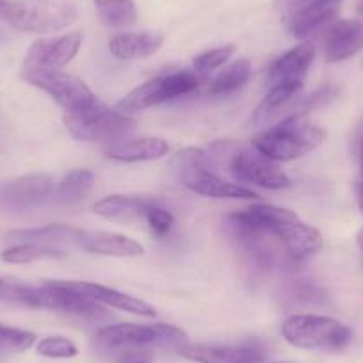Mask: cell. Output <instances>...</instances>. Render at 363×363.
<instances>
[{
	"instance_id": "6da1fadb",
	"label": "cell",
	"mask_w": 363,
	"mask_h": 363,
	"mask_svg": "<svg viewBox=\"0 0 363 363\" xmlns=\"http://www.w3.org/2000/svg\"><path fill=\"white\" fill-rule=\"evenodd\" d=\"M251 221L271 233L294 262H306L323 247V237L296 212L274 205L258 203L244 208Z\"/></svg>"
},
{
	"instance_id": "7a4b0ae2",
	"label": "cell",
	"mask_w": 363,
	"mask_h": 363,
	"mask_svg": "<svg viewBox=\"0 0 363 363\" xmlns=\"http://www.w3.org/2000/svg\"><path fill=\"white\" fill-rule=\"evenodd\" d=\"M324 139L326 132L319 125L312 123L306 114L294 113L255 135L251 146L277 162H289L317 150Z\"/></svg>"
},
{
	"instance_id": "3957f363",
	"label": "cell",
	"mask_w": 363,
	"mask_h": 363,
	"mask_svg": "<svg viewBox=\"0 0 363 363\" xmlns=\"http://www.w3.org/2000/svg\"><path fill=\"white\" fill-rule=\"evenodd\" d=\"M0 18L20 33L52 34L77 22V8L66 0H8Z\"/></svg>"
},
{
	"instance_id": "277c9868",
	"label": "cell",
	"mask_w": 363,
	"mask_h": 363,
	"mask_svg": "<svg viewBox=\"0 0 363 363\" xmlns=\"http://www.w3.org/2000/svg\"><path fill=\"white\" fill-rule=\"evenodd\" d=\"M281 337L298 349L340 352L351 344L352 330L340 320L315 313L291 315L281 324Z\"/></svg>"
},
{
	"instance_id": "5b68a950",
	"label": "cell",
	"mask_w": 363,
	"mask_h": 363,
	"mask_svg": "<svg viewBox=\"0 0 363 363\" xmlns=\"http://www.w3.org/2000/svg\"><path fill=\"white\" fill-rule=\"evenodd\" d=\"M182 186L200 196L216 200H260L253 189L223 180L211 169L207 152L187 148L177 155L173 162Z\"/></svg>"
},
{
	"instance_id": "8992f818",
	"label": "cell",
	"mask_w": 363,
	"mask_h": 363,
	"mask_svg": "<svg viewBox=\"0 0 363 363\" xmlns=\"http://www.w3.org/2000/svg\"><path fill=\"white\" fill-rule=\"evenodd\" d=\"M203 80L193 72V69H171L164 72L153 79L146 80L141 86L134 87L127 96L118 102L116 109L120 113L130 114L141 113L150 107L160 106L169 100L186 96L200 87Z\"/></svg>"
},
{
	"instance_id": "52a82bcc",
	"label": "cell",
	"mask_w": 363,
	"mask_h": 363,
	"mask_svg": "<svg viewBox=\"0 0 363 363\" xmlns=\"http://www.w3.org/2000/svg\"><path fill=\"white\" fill-rule=\"evenodd\" d=\"M134 118L109 109L99 102L89 109L65 114V127L79 141L113 145L127 138L135 128Z\"/></svg>"
},
{
	"instance_id": "ba28073f",
	"label": "cell",
	"mask_w": 363,
	"mask_h": 363,
	"mask_svg": "<svg viewBox=\"0 0 363 363\" xmlns=\"http://www.w3.org/2000/svg\"><path fill=\"white\" fill-rule=\"evenodd\" d=\"M95 340L100 347L111 351L150 349L152 345H180L187 333L173 324H109L96 331Z\"/></svg>"
},
{
	"instance_id": "9c48e42d",
	"label": "cell",
	"mask_w": 363,
	"mask_h": 363,
	"mask_svg": "<svg viewBox=\"0 0 363 363\" xmlns=\"http://www.w3.org/2000/svg\"><path fill=\"white\" fill-rule=\"evenodd\" d=\"M228 171L239 186H257L264 189L280 191L291 186L289 174L278 166L277 160L269 159L257 148L233 146L226 157Z\"/></svg>"
},
{
	"instance_id": "30bf717a",
	"label": "cell",
	"mask_w": 363,
	"mask_h": 363,
	"mask_svg": "<svg viewBox=\"0 0 363 363\" xmlns=\"http://www.w3.org/2000/svg\"><path fill=\"white\" fill-rule=\"evenodd\" d=\"M22 77L30 86L45 91L65 111V114L79 113V111L89 109V107L99 104V99L93 93V89L82 79L61 72V69L26 72L22 73Z\"/></svg>"
},
{
	"instance_id": "8fae6325",
	"label": "cell",
	"mask_w": 363,
	"mask_h": 363,
	"mask_svg": "<svg viewBox=\"0 0 363 363\" xmlns=\"http://www.w3.org/2000/svg\"><path fill=\"white\" fill-rule=\"evenodd\" d=\"M54 178L47 173H30L0 184V211L27 212L40 208L54 196Z\"/></svg>"
},
{
	"instance_id": "7c38bea8",
	"label": "cell",
	"mask_w": 363,
	"mask_h": 363,
	"mask_svg": "<svg viewBox=\"0 0 363 363\" xmlns=\"http://www.w3.org/2000/svg\"><path fill=\"white\" fill-rule=\"evenodd\" d=\"M82 33L61 34L55 38L34 41L26 52L22 62V73L26 72H52L61 69L73 61L82 47Z\"/></svg>"
},
{
	"instance_id": "4fadbf2b",
	"label": "cell",
	"mask_w": 363,
	"mask_h": 363,
	"mask_svg": "<svg viewBox=\"0 0 363 363\" xmlns=\"http://www.w3.org/2000/svg\"><path fill=\"white\" fill-rule=\"evenodd\" d=\"M61 287L69 289V291L82 294L86 298L93 299V301L100 303V305L111 306V308L121 310V312L132 313V315L139 317H155L157 312L152 305H148L143 299L134 298L130 294L116 291L113 287H106L100 284H91V281H66V280H55Z\"/></svg>"
},
{
	"instance_id": "5bb4252c",
	"label": "cell",
	"mask_w": 363,
	"mask_h": 363,
	"mask_svg": "<svg viewBox=\"0 0 363 363\" xmlns=\"http://www.w3.org/2000/svg\"><path fill=\"white\" fill-rule=\"evenodd\" d=\"M178 354L194 363H265V352L255 345H177Z\"/></svg>"
},
{
	"instance_id": "9a60e30c",
	"label": "cell",
	"mask_w": 363,
	"mask_h": 363,
	"mask_svg": "<svg viewBox=\"0 0 363 363\" xmlns=\"http://www.w3.org/2000/svg\"><path fill=\"white\" fill-rule=\"evenodd\" d=\"M328 62H342L363 50L362 20H335L326 27L323 41Z\"/></svg>"
},
{
	"instance_id": "2e32d148",
	"label": "cell",
	"mask_w": 363,
	"mask_h": 363,
	"mask_svg": "<svg viewBox=\"0 0 363 363\" xmlns=\"http://www.w3.org/2000/svg\"><path fill=\"white\" fill-rule=\"evenodd\" d=\"M313 59H315V47L310 41L296 45L272 62L267 72V86H284V84L303 86Z\"/></svg>"
},
{
	"instance_id": "e0dca14e",
	"label": "cell",
	"mask_w": 363,
	"mask_h": 363,
	"mask_svg": "<svg viewBox=\"0 0 363 363\" xmlns=\"http://www.w3.org/2000/svg\"><path fill=\"white\" fill-rule=\"evenodd\" d=\"M344 0H312L284 20L287 30L298 40H306L337 20Z\"/></svg>"
},
{
	"instance_id": "ac0fdd59",
	"label": "cell",
	"mask_w": 363,
	"mask_h": 363,
	"mask_svg": "<svg viewBox=\"0 0 363 363\" xmlns=\"http://www.w3.org/2000/svg\"><path fill=\"white\" fill-rule=\"evenodd\" d=\"M162 200L152 194H111L96 201L93 212L113 223L145 221V216L153 205Z\"/></svg>"
},
{
	"instance_id": "d6986e66",
	"label": "cell",
	"mask_w": 363,
	"mask_h": 363,
	"mask_svg": "<svg viewBox=\"0 0 363 363\" xmlns=\"http://www.w3.org/2000/svg\"><path fill=\"white\" fill-rule=\"evenodd\" d=\"M77 246L91 255H102V257L118 258H135L145 255V246L135 239L114 232H87L82 230L77 239Z\"/></svg>"
},
{
	"instance_id": "ffe728a7",
	"label": "cell",
	"mask_w": 363,
	"mask_h": 363,
	"mask_svg": "<svg viewBox=\"0 0 363 363\" xmlns=\"http://www.w3.org/2000/svg\"><path fill=\"white\" fill-rule=\"evenodd\" d=\"M303 100V86L296 84H284V86L269 87L265 99L258 104L251 116V123L255 127H262L271 121L278 120L289 111L296 109Z\"/></svg>"
},
{
	"instance_id": "44dd1931",
	"label": "cell",
	"mask_w": 363,
	"mask_h": 363,
	"mask_svg": "<svg viewBox=\"0 0 363 363\" xmlns=\"http://www.w3.org/2000/svg\"><path fill=\"white\" fill-rule=\"evenodd\" d=\"M169 153V145L160 138L121 139L106 146V157L116 162H148L162 159Z\"/></svg>"
},
{
	"instance_id": "7402d4cb",
	"label": "cell",
	"mask_w": 363,
	"mask_h": 363,
	"mask_svg": "<svg viewBox=\"0 0 363 363\" xmlns=\"http://www.w3.org/2000/svg\"><path fill=\"white\" fill-rule=\"evenodd\" d=\"M164 38L157 33H118L109 40V52L121 61L152 57L160 50Z\"/></svg>"
},
{
	"instance_id": "603a6c76",
	"label": "cell",
	"mask_w": 363,
	"mask_h": 363,
	"mask_svg": "<svg viewBox=\"0 0 363 363\" xmlns=\"http://www.w3.org/2000/svg\"><path fill=\"white\" fill-rule=\"evenodd\" d=\"M48 289L45 284L33 285L11 277H0V301L23 308L47 310Z\"/></svg>"
},
{
	"instance_id": "cb8c5ba5",
	"label": "cell",
	"mask_w": 363,
	"mask_h": 363,
	"mask_svg": "<svg viewBox=\"0 0 363 363\" xmlns=\"http://www.w3.org/2000/svg\"><path fill=\"white\" fill-rule=\"evenodd\" d=\"M251 73H253V68H251L250 59H237V61L230 62L223 72H219L218 75L208 82V95H232V93L242 89V87L250 82Z\"/></svg>"
},
{
	"instance_id": "d4e9b609",
	"label": "cell",
	"mask_w": 363,
	"mask_h": 363,
	"mask_svg": "<svg viewBox=\"0 0 363 363\" xmlns=\"http://www.w3.org/2000/svg\"><path fill=\"white\" fill-rule=\"evenodd\" d=\"M66 257L68 253L61 247L41 242H18L0 253V258L6 264H33L41 260H62Z\"/></svg>"
},
{
	"instance_id": "484cf974",
	"label": "cell",
	"mask_w": 363,
	"mask_h": 363,
	"mask_svg": "<svg viewBox=\"0 0 363 363\" xmlns=\"http://www.w3.org/2000/svg\"><path fill=\"white\" fill-rule=\"evenodd\" d=\"M93 180H95V174L89 169L80 167V169L69 171L55 186L54 196L52 198L59 205H66V207L77 205L89 194L91 187H93Z\"/></svg>"
},
{
	"instance_id": "4316f807",
	"label": "cell",
	"mask_w": 363,
	"mask_h": 363,
	"mask_svg": "<svg viewBox=\"0 0 363 363\" xmlns=\"http://www.w3.org/2000/svg\"><path fill=\"white\" fill-rule=\"evenodd\" d=\"M80 232L82 230L73 228L68 225H45L38 226V228H27V230H13L8 233V239L16 240V242H41V244H52L54 246L59 242H77Z\"/></svg>"
},
{
	"instance_id": "83f0119b",
	"label": "cell",
	"mask_w": 363,
	"mask_h": 363,
	"mask_svg": "<svg viewBox=\"0 0 363 363\" xmlns=\"http://www.w3.org/2000/svg\"><path fill=\"white\" fill-rule=\"evenodd\" d=\"M100 22L111 29H125L138 22L139 11L134 0H93Z\"/></svg>"
},
{
	"instance_id": "f1b7e54d",
	"label": "cell",
	"mask_w": 363,
	"mask_h": 363,
	"mask_svg": "<svg viewBox=\"0 0 363 363\" xmlns=\"http://www.w3.org/2000/svg\"><path fill=\"white\" fill-rule=\"evenodd\" d=\"M36 352L50 359H72L79 356V347L68 337L54 335V337H45L36 342Z\"/></svg>"
},
{
	"instance_id": "f546056e",
	"label": "cell",
	"mask_w": 363,
	"mask_h": 363,
	"mask_svg": "<svg viewBox=\"0 0 363 363\" xmlns=\"http://www.w3.org/2000/svg\"><path fill=\"white\" fill-rule=\"evenodd\" d=\"M235 52L233 45H225V47L212 48V50L203 52L198 57H194L193 61V72L200 77L201 80L207 79L214 69H218L219 66H223L225 62L230 61V57Z\"/></svg>"
},
{
	"instance_id": "4dcf8cb0",
	"label": "cell",
	"mask_w": 363,
	"mask_h": 363,
	"mask_svg": "<svg viewBox=\"0 0 363 363\" xmlns=\"http://www.w3.org/2000/svg\"><path fill=\"white\" fill-rule=\"evenodd\" d=\"M36 333L20 328L6 326L0 324V351L8 352H23L29 351L33 345H36Z\"/></svg>"
},
{
	"instance_id": "1f68e13d",
	"label": "cell",
	"mask_w": 363,
	"mask_h": 363,
	"mask_svg": "<svg viewBox=\"0 0 363 363\" xmlns=\"http://www.w3.org/2000/svg\"><path fill=\"white\" fill-rule=\"evenodd\" d=\"M145 223L148 226V230L152 232V235H155L157 239H164L167 233L171 232L174 225V216L164 207V201L162 203H157L146 212L145 216Z\"/></svg>"
},
{
	"instance_id": "d6a6232c",
	"label": "cell",
	"mask_w": 363,
	"mask_h": 363,
	"mask_svg": "<svg viewBox=\"0 0 363 363\" xmlns=\"http://www.w3.org/2000/svg\"><path fill=\"white\" fill-rule=\"evenodd\" d=\"M335 96H337V87L324 86L320 87V89H317L315 93H312L310 96H306L305 100H301V104H299V111H301L303 114H306L310 113V111L320 109V107L328 106Z\"/></svg>"
},
{
	"instance_id": "836d02e7",
	"label": "cell",
	"mask_w": 363,
	"mask_h": 363,
	"mask_svg": "<svg viewBox=\"0 0 363 363\" xmlns=\"http://www.w3.org/2000/svg\"><path fill=\"white\" fill-rule=\"evenodd\" d=\"M118 363H153L152 349H127L120 354Z\"/></svg>"
},
{
	"instance_id": "e575fe53",
	"label": "cell",
	"mask_w": 363,
	"mask_h": 363,
	"mask_svg": "<svg viewBox=\"0 0 363 363\" xmlns=\"http://www.w3.org/2000/svg\"><path fill=\"white\" fill-rule=\"evenodd\" d=\"M312 0H277V9L281 15V18H287L289 15H292L294 11H298L299 8L306 6Z\"/></svg>"
},
{
	"instance_id": "d590c367",
	"label": "cell",
	"mask_w": 363,
	"mask_h": 363,
	"mask_svg": "<svg viewBox=\"0 0 363 363\" xmlns=\"http://www.w3.org/2000/svg\"><path fill=\"white\" fill-rule=\"evenodd\" d=\"M356 189H358V194H362L363 196V139H362V146H359V177H358V186H356Z\"/></svg>"
},
{
	"instance_id": "8d00e7d4",
	"label": "cell",
	"mask_w": 363,
	"mask_h": 363,
	"mask_svg": "<svg viewBox=\"0 0 363 363\" xmlns=\"http://www.w3.org/2000/svg\"><path fill=\"white\" fill-rule=\"evenodd\" d=\"M356 242H358V247L362 250V253H363V228L356 233Z\"/></svg>"
},
{
	"instance_id": "74e56055",
	"label": "cell",
	"mask_w": 363,
	"mask_h": 363,
	"mask_svg": "<svg viewBox=\"0 0 363 363\" xmlns=\"http://www.w3.org/2000/svg\"><path fill=\"white\" fill-rule=\"evenodd\" d=\"M356 9H358L359 15H363V0H358V6H356Z\"/></svg>"
},
{
	"instance_id": "f35d334b",
	"label": "cell",
	"mask_w": 363,
	"mask_h": 363,
	"mask_svg": "<svg viewBox=\"0 0 363 363\" xmlns=\"http://www.w3.org/2000/svg\"><path fill=\"white\" fill-rule=\"evenodd\" d=\"M358 207H359V211H362V214H363V196H362V194H358Z\"/></svg>"
},
{
	"instance_id": "ab89813d",
	"label": "cell",
	"mask_w": 363,
	"mask_h": 363,
	"mask_svg": "<svg viewBox=\"0 0 363 363\" xmlns=\"http://www.w3.org/2000/svg\"><path fill=\"white\" fill-rule=\"evenodd\" d=\"M6 2H8V0H0V13H2V9H4Z\"/></svg>"
},
{
	"instance_id": "60d3db41",
	"label": "cell",
	"mask_w": 363,
	"mask_h": 363,
	"mask_svg": "<svg viewBox=\"0 0 363 363\" xmlns=\"http://www.w3.org/2000/svg\"><path fill=\"white\" fill-rule=\"evenodd\" d=\"M272 363H291V362H272Z\"/></svg>"
}]
</instances>
